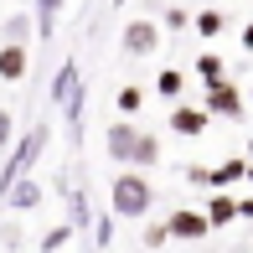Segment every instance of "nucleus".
Here are the masks:
<instances>
[{"label": "nucleus", "mask_w": 253, "mask_h": 253, "mask_svg": "<svg viewBox=\"0 0 253 253\" xmlns=\"http://www.w3.org/2000/svg\"><path fill=\"white\" fill-rule=\"evenodd\" d=\"M109 202H114V217H129V222H140L145 212H150L155 202V186L140 176V170H119L109 186Z\"/></svg>", "instance_id": "nucleus-1"}, {"label": "nucleus", "mask_w": 253, "mask_h": 253, "mask_svg": "<svg viewBox=\"0 0 253 253\" xmlns=\"http://www.w3.org/2000/svg\"><path fill=\"white\" fill-rule=\"evenodd\" d=\"M109 155L119 160V166H155L160 160V140L145 129H134V124H114L109 129Z\"/></svg>", "instance_id": "nucleus-2"}, {"label": "nucleus", "mask_w": 253, "mask_h": 253, "mask_svg": "<svg viewBox=\"0 0 253 253\" xmlns=\"http://www.w3.org/2000/svg\"><path fill=\"white\" fill-rule=\"evenodd\" d=\"M52 98L67 109V119H83V78H78V62H62L57 67V78H52Z\"/></svg>", "instance_id": "nucleus-3"}, {"label": "nucleus", "mask_w": 253, "mask_h": 253, "mask_svg": "<svg viewBox=\"0 0 253 253\" xmlns=\"http://www.w3.org/2000/svg\"><path fill=\"white\" fill-rule=\"evenodd\" d=\"M42 140H47V124H37V129H31L26 140H21V150L10 155V166H5V170H0V197H10V186L21 181V170H26L31 160L42 155Z\"/></svg>", "instance_id": "nucleus-4"}, {"label": "nucleus", "mask_w": 253, "mask_h": 253, "mask_svg": "<svg viewBox=\"0 0 253 253\" xmlns=\"http://www.w3.org/2000/svg\"><path fill=\"white\" fill-rule=\"evenodd\" d=\"M160 47V26H155V21H129V26H124V52H129V57H150Z\"/></svg>", "instance_id": "nucleus-5"}, {"label": "nucleus", "mask_w": 253, "mask_h": 253, "mask_svg": "<svg viewBox=\"0 0 253 253\" xmlns=\"http://www.w3.org/2000/svg\"><path fill=\"white\" fill-rule=\"evenodd\" d=\"M207 114H222V119H243V93H238L233 83H212L207 88Z\"/></svg>", "instance_id": "nucleus-6"}, {"label": "nucleus", "mask_w": 253, "mask_h": 253, "mask_svg": "<svg viewBox=\"0 0 253 253\" xmlns=\"http://www.w3.org/2000/svg\"><path fill=\"white\" fill-rule=\"evenodd\" d=\"M166 233L170 238H186V243H197V238H207L212 233V222H207V212H170V222H166Z\"/></svg>", "instance_id": "nucleus-7"}, {"label": "nucleus", "mask_w": 253, "mask_h": 253, "mask_svg": "<svg viewBox=\"0 0 253 253\" xmlns=\"http://www.w3.org/2000/svg\"><path fill=\"white\" fill-rule=\"evenodd\" d=\"M207 119H212V114H207V109H191V103H176V109H170V129L186 134V140H202V134H207Z\"/></svg>", "instance_id": "nucleus-8"}, {"label": "nucleus", "mask_w": 253, "mask_h": 253, "mask_svg": "<svg viewBox=\"0 0 253 253\" xmlns=\"http://www.w3.org/2000/svg\"><path fill=\"white\" fill-rule=\"evenodd\" d=\"M0 78H5V83H21V78H26V47H21V42L0 47Z\"/></svg>", "instance_id": "nucleus-9"}, {"label": "nucleus", "mask_w": 253, "mask_h": 253, "mask_svg": "<svg viewBox=\"0 0 253 253\" xmlns=\"http://www.w3.org/2000/svg\"><path fill=\"white\" fill-rule=\"evenodd\" d=\"M238 176H248V160H243V155H233V160H222L217 170H207V186H217V191H222L227 181H238Z\"/></svg>", "instance_id": "nucleus-10"}, {"label": "nucleus", "mask_w": 253, "mask_h": 253, "mask_svg": "<svg viewBox=\"0 0 253 253\" xmlns=\"http://www.w3.org/2000/svg\"><path fill=\"white\" fill-rule=\"evenodd\" d=\"M233 217H238V202L217 191V197H212V207H207V222H212V227H227Z\"/></svg>", "instance_id": "nucleus-11"}, {"label": "nucleus", "mask_w": 253, "mask_h": 253, "mask_svg": "<svg viewBox=\"0 0 253 253\" xmlns=\"http://www.w3.org/2000/svg\"><path fill=\"white\" fill-rule=\"evenodd\" d=\"M57 10H62V0H42V5H37V37L42 42L57 31Z\"/></svg>", "instance_id": "nucleus-12"}, {"label": "nucleus", "mask_w": 253, "mask_h": 253, "mask_svg": "<svg viewBox=\"0 0 253 253\" xmlns=\"http://www.w3.org/2000/svg\"><path fill=\"white\" fill-rule=\"evenodd\" d=\"M37 202H42V186H37V181H16V186H10V207L26 212V207H37Z\"/></svg>", "instance_id": "nucleus-13"}, {"label": "nucleus", "mask_w": 253, "mask_h": 253, "mask_svg": "<svg viewBox=\"0 0 253 253\" xmlns=\"http://www.w3.org/2000/svg\"><path fill=\"white\" fill-rule=\"evenodd\" d=\"M197 73L207 78V88L222 83V57H217V52H202V57H197Z\"/></svg>", "instance_id": "nucleus-14"}, {"label": "nucleus", "mask_w": 253, "mask_h": 253, "mask_svg": "<svg viewBox=\"0 0 253 253\" xmlns=\"http://www.w3.org/2000/svg\"><path fill=\"white\" fill-rule=\"evenodd\" d=\"M197 31L202 37H222V10H197Z\"/></svg>", "instance_id": "nucleus-15"}, {"label": "nucleus", "mask_w": 253, "mask_h": 253, "mask_svg": "<svg viewBox=\"0 0 253 253\" xmlns=\"http://www.w3.org/2000/svg\"><path fill=\"white\" fill-rule=\"evenodd\" d=\"M155 88H160V98H181V73H176V67H166V73L155 78Z\"/></svg>", "instance_id": "nucleus-16"}, {"label": "nucleus", "mask_w": 253, "mask_h": 253, "mask_svg": "<svg viewBox=\"0 0 253 253\" xmlns=\"http://www.w3.org/2000/svg\"><path fill=\"white\" fill-rule=\"evenodd\" d=\"M140 103H145V93H140V88H119V114H134V109H140Z\"/></svg>", "instance_id": "nucleus-17"}, {"label": "nucleus", "mask_w": 253, "mask_h": 253, "mask_svg": "<svg viewBox=\"0 0 253 253\" xmlns=\"http://www.w3.org/2000/svg\"><path fill=\"white\" fill-rule=\"evenodd\" d=\"M67 238H73V222H67V227H57V233H47V243H42V248H47V253H52V248H62V243H67Z\"/></svg>", "instance_id": "nucleus-18"}, {"label": "nucleus", "mask_w": 253, "mask_h": 253, "mask_svg": "<svg viewBox=\"0 0 253 253\" xmlns=\"http://www.w3.org/2000/svg\"><path fill=\"white\" fill-rule=\"evenodd\" d=\"M0 145H10V114L0 109Z\"/></svg>", "instance_id": "nucleus-19"}, {"label": "nucleus", "mask_w": 253, "mask_h": 253, "mask_svg": "<svg viewBox=\"0 0 253 253\" xmlns=\"http://www.w3.org/2000/svg\"><path fill=\"white\" fill-rule=\"evenodd\" d=\"M243 47L253 52V21H248V26H243Z\"/></svg>", "instance_id": "nucleus-20"}, {"label": "nucleus", "mask_w": 253, "mask_h": 253, "mask_svg": "<svg viewBox=\"0 0 253 253\" xmlns=\"http://www.w3.org/2000/svg\"><path fill=\"white\" fill-rule=\"evenodd\" d=\"M248 181H253V166H248Z\"/></svg>", "instance_id": "nucleus-21"}, {"label": "nucleus", "mask_w": 253, "mask_h": 253, "mask_svg": "<svg viewBox=\"0 0 253 253\" xmlns=\"http://www.w3.org/2000/svg\"><path fill=\"white\" fill-rule=\"evenodd\" d=\"M248 150H253V140H248Z\"/></svg>", "instance_id": "nucleus-22"}]
</instances>
